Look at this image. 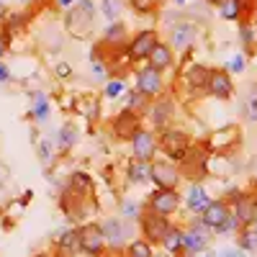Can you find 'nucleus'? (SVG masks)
<instances>
[{"label":"nucleus","mask_w":257,"mask_h":257,"mask_svg":"<svg viewBox=\"0 0 257 257\" xmlns=\"http://www.w3.org/2000/svg\"><path fill=\"white\" fill-rule=\"evenodd\" d=\"M144 208H149V211L160 213V216L170 219L180 208V193H178V188H155L152 193H149Z\"/></svg>","instance_id":"10"},{"label":"nucleus","mask_w":257,"mask_h":257,"mask_svg":"<svg viewBox=\"0 0 257 257\" xmlns=\"http://www.w3.org/2000/svg\"><path fill=\"white\" fill-rule=\"evenodd\" d=\"M208 6H221V0H206Z\"/></svg>","instance_id":"49"},{"label":"nucleus","mask_w":257,"mask_h":257,"mask_svg":"<svg viewBox=\"0 0 257 257\" xmlns=\"http://www.w3.org/2000/svg\"><path fill=\"white\" fill-rule=\"evenodd\" d=\"M147 64H152V67L160 70V72H167L175 64V49L170 47V44H165V41H160L157 49L152 52V57L147 59Z\"/></svg>","instance_id":"25"},{"label":"nucleus","mask_w":257,"mask_h":257,"mask_svg":"<svg viewBox=\"0 0 257 257\" xmlns=\"http://www.w3.org/2000/svg\"><path fill=\"white\" fill-rule=\"evenodd\" d=\"M80 239H82V254L88 257H103L108 252V239L103 234V224L98 221L80 224Z\"/></svg>","instance_id":"9"},{"label":"nucleus","mask_w":257,"mask_h":257,"mask_svg":"<svg viewBox=\"0 0 257 257\" xmlns=\"http://www.w3.org/2000/svg\"><path fill=\"white\" fill-rule=\"evenodd\" d=\"M203 257H216V254H203Z\"/></svg>","instance_id":"52"},{"label":"nucleus","mask_w":257,"mask_h":257,"mask_svg":"<svg viewBox=\"0 0 257 257\" xmlns=\"http://www.w3.org/2000/svg\"><path fill=\"white\" fill-rule=\"evenodd\" d=\"M183 242H185V229L173 226V231H170L167 237H165V242H162V249H165L167 254L178 257V254H180V249H183Z\"/></svg>","instance_id":"30"},{"label":"nucleus","mask_w":257,"mask_h":257,"mask_svg":"<svg viewBox=\"0 0 257 257\" xmlns=\"http://www.w3.org/2000/svg\"><path fill=\"white\" fill-rule=\"evenodd\" d=\"M208 95L219 98V100H229V98L234 95V82H231L229 70H213V72H211Z\"/></svg>","instance_id":"21"},{"label":"nucleus","mask_w":257,"mask_h":257,"mask_svg":"<svg viewBox=\"0 0 257 257\" xmlns=\"http://www.w3.org/2000/svg\"><path fill=\"white\" fill-rule=\"evenodd\" d=\"M198 36V26L193 24V21L188 18H180L178 24H173V29H170V47L173 49H190V44L196 41Z\"/></svg>","instance_id":"17"},{"label":"nucleus","mask_w":257,"mask_h":257,"mask_svg":"<svg viewBox=\"0 0 257 257\" xmlns=\"http://www.w3.org/2000/svg\"><path fill=\"white\" fill-rule=\"evenodd\" d=\"M77 139H80V128H77V123H72V121L62 123V126H59V132H57V149H59V152H70V149L77 144Z\"/></svg>","instance_id":"28"},{"label":"nucleus","mask_w":257,"mask_h":257,"mask_svg":"<svg viewBox=\"0 0 257 257\" xmlns=\"http://www.w3.org/2000/svg\"><path fill=\"white\" fill-rule=\"evenodd\" d=\"M95 29V3L93 0H80L75 8L64 13V31L72 39H88Z\"/></svg>","instance_id":"1"},{"label":"nucleus","mask_w":257,"mask_h":257,"mask_svg":"<svg viewBox=\"0 0 257 257\" xmlns=\"http://www.w3.org/2000/svg\"><path fill=\"white\" fill-rule=\"evenodd\" d=\"M152 247H155V244H149L144 237H137L132 244L123 249V254H126V257H155V249H152Z\"/></svg>","instance_id":"33"},{"label":"nucleus","mask_w":257,"mask_h":257,"mask_svg":"<svg viewBox=\"0 0 257 257\" xmlns=\"http://www.w3.org/2000/svg\"><path fill=\"white\" fill-rule=\"evenodd\" d=\"M126 180L128 185H147L152 183V162H142V160H128L126 165Z\"/></svg>","instance_id":"24"},{"label":"nucleus","mask_w":257,"mask_h":257,"mask_svg":"<svg viewBox=\"0 0 257 257\" xmlns=\"http://www.w3.org/2000/svg\"><path fill=\"white\" fill-rule=\"evenodd\" d=\"M224 201L231 206V213L237 216L242 229H252V224H257V193L229 190V198Z\"/></svg>","instance_id":"3"},{"label":"nucleus","mask_w":257,"mask_h":257,"mask_svg":"<svg viewBox=\"0 0 257 257\" xmlns=\"http://www.w3.org/2000/svg\"><path fill=\"white\" fill-rule=\"evenodd\" d=\"M134 90H139L142 95H147L149 100H157L160 95H165L167 85H165V72L155 70L152 64H142L134 70Z\"/></svg>","instance_id":"4"},{"label":"nucleus","mask_w":257,"mask_h":257,"mask_svg":"<svg viewBox=\"0 0 257 257\" xmlns=\"http://www.w3.org/2000/svg\"><path fill=\"white\" fill-rule=\"evenodd\" d=\"M237 247L242 252H254L257 249V231L254 229H242L237 237Z\"/></svg>","instance_id":"35"},{"label":"nucleus","mask_w":257,"mask_h":257,"mask_svg":"<svg viewBox=\"0 0 257 257\" xmlns=\"http://www.w3.org/2000/svg\"><path fill=\"white\" fill-rule=\"evenodd\" d=\"M88 201H93V198H85V196H80V193H75V190H70L67 185H64L62 196H59V208L70 221L85 224V216H88V211H90Z\"/></svg>","instance_id":"12"},{"label":"nucleus","mask_w":257,"mask_h":257,"mask_svg":"<svg viewBox=\"0 0 257 257\" xmlns=\"http://www.w3.org/2000/svg\"><path fill=\"white\" fill-rule=\"evenodd\" d=\"M67 188L80 193V196H85V198H93L95 183H93V178L85 173V170H75V173L70 175V180H67Z\"/></svg>","instance_id":"27"},{"label":"nucleus","mask_w":257,"mask_h":257,"mask_svg":"<svg viewBox=\"0 0 257 257\" xmlns=\"http://www.w3.org/2000/svg\"><path fill=\"white\" fill-rule=\"evenodd\" d=\"M244 67H247V57H244V54H234L226 70H229V72H244Z\"/></svg>","instance_id":"41"},{"label":"nucleus","mask_w":257,"mask_h":257,"mask_svg":"<svg viewBox=\"0 0 257 257\" xmlns=\"http://www.w3.org/2000/svg\"><path fill=\"white\" fill-rule=\"evenodd\" d=\"M144 128V121H142V113H134V111H128V108H121L113 118H111V134L113 139L118 142H128L132 144L134 137Z\"/></svg>","instance_id":"8"},{"label":"nucleus","mask_w":257,"mask_h":257,"mask_svg":"<svg viewBox=\"0 0 257 257\" xmlns=\"http://www.w3.org/2000/svg\"><path fill=\"white\" fill-rule=\"evenodd\" d=\"M0 185H3V175H0Z\"/></svg>","instance_id":"53"},{"label":"nucleus","mask_w":257,"mask_h":257,"mask_svg":"<svg viewBox=\"0 0 257 257\" xmlns=\"http://www.w3.org/2000/svg\"><path fill=\"white\" fill-rule=\"evenodd\" d=\"M6 52H8V44H6V41H3V36H0V62H3Z\"/></svg>","instance_id":"48"},{"label":"nucleus","mask_w":257,"mask_h":257,"mask_svg":"<svg viewBox=\"0 0 257 257\" xmlns=\"http://www.w3.org/2000/svg\"><path fill=\"white\" fill-rule=\"evenodd\" d=\"M128 39H132V34H128L126 24H123V21H116V24L105 26L100 44L108 47V49H126V47H128Z\"/></svg>","instance_id":"20"},{"label":"nucleus","mask_w":257,"mask_h":257,"mask_svg":"<svg viewBox=\"0 0 257 257\" xmlns=\"http://www.w3.org/2000/svg\"><path fill=\"white\" fill-rule=\"evenodd\" d=\"M24 3H29V0H24Z\"/></svg>","instance_id":"56"},{"label":"nucleus","mask_w":257,"mask_h":257,"mask_svg":"<svg viewBox=\"0 0 257 257\" xmlns=\"http://www.w3.org/2000/svg\"><path fill=\"white\" fill-rule=\"evenodd\" d=\"M142 211H144V208H142L137 201H123V203H121V216L128 219V221H132V219H139Z\"/></svg>","instance_id":"36"},{"label":"nucleus","mask_w":257,"mask_h":257,"mask_svg":"<svg viewBox=\"0 0 257 257\" xmlns=\"http://www.w3.org/2000/svg\"><path fill=\"white\" fill-rule=\"evenodd\" d=\"M213 201H211V196L206 193V188L201 185V183H193L190 188H188V193H185V206H188V211L190 213H201L211 206Z\"/></svg>","instance_id":"23"},{"label":"nucleus","mask_w":257,"mask_h":257,"mask_svg":"<svg viewBox=\"0 0 257 257\" xmlns=\"http://www.w3.org/2000/svg\"><path fill=\"white\" fill-rule=\"evenodd\" d=\"M206 162H208L206 152H201V147H198V144H193V149L188 152V157L180 162V173H183V178H188L190 183H198V180L206 175Z\"/></svg>","instance_id":"16"},{"label":"nucleus","mask_w":257,"mask_h":257,"mask_svg":"<svg viewBox=\"0 0 257 257\" xmlns=\"http://www.w3.org/2000/svg\"><path fill=\"white\" fill-rule=\"evenodd\" d=\"M155 3H157V6H160V3H162V0H155Z\"/></svg>","instance_id":"54"},{"label":"nucleus","mask_w":257,"mask_h":257,"mask_svg":"<svg viewBox=\"0 0 257 257\" xmlns=\"http://www.w3.org/2000/svg\"><path fill=\"white\" fill-rule=\"evenodd\" d=\"M77 254H82V239H80V226H72L59 234L57 257H77Z\"/></svg>","instance_id":"19"},{"label":"nucleus","mask_w":257,"mask_h":257,"mask_svg":"<svg viewBox=\"0 0 257 257\" xmlns=\"http://www.w3.org/2000/svg\"><path fill=\"white\" fill-rule=\"evenodd\" d=\"M254 231H257V226H254Z\"/></svg>","instance_id":"57"},{"label":"nucleus","mask_w":257,"mask_h":257,"mask_svg":"<svg viewBox=\"0 0 257 257\" xmlns=\"http://www.w3.org/2000/svg\"><path fill=\"white\" fill-rule=\"evenodd\" d=\"M239 39H242V44H244V47L252 52V47H254V29L247 24V21L239 26Z\"/></svg>","instance_id":"38"},{"label":"nucleus","mask_w":257,"mask_h":257,"mask_svg":"<svg viewBox=\"0 0 257 257\" xmlns=\"http://www.w3.org/2000/svg\"><path fill=\"white\" fill-rule=\"evenodd\" d=\"M8 16H11L8 6L3 3V0H0V29H3V24H6V21H8Z\"/></svg>","instance_id":"45"},{"label":"nucleus","mask_w":257,"mask_h":257,"mask_svg":"<svg viewBox=\"0 0 257 257\" xmlns=\"http://www.w3.org/2000/svg\"><path fill=\"white\" fill-rule=\"evenodd\" d=\"M211 72H213V70L203 67V64H193V67L183 75V82H185V88L190 90V95H206V93H208Z\"/></svg>","instance_id":"18"},{"label":"nucleus","mask_w":257,"mask_h":257,"mask_svg":"<svg viewBox=\"0 0 257 257\" xmlns=\"http://www.w3.org/2000/svg\"><path fill=\"white\" fill-rule=\"evenodd\" d=\"M254 21H257V11H254Z\"/></svg>","instance_id":"55"},{"label":"nucleus","mask_w":257,"mask_h":257,"mask_svg":"<svg viewBox=\"0 0 257 257\" xmlns=\"http://www.w3.org/2000/svg\"><path fill=\"white\" fill-rule=\"evenodd\" d=\"M100 13L108 24H116L123 13V0H100Z\"/></svg>","instance_id":"32"},{"label":"nucleus","mask_w":257,"mask_h":257,"mask_svg":"<svg viewBox=\"0 0 257 257\" xmlns=\"http://www.w3.org/2000/svg\"><path fill=\"white\" fill-rule=\"evenodd\" d=\"M49 111H52L49 98H47L44 93H34V95H31V111H29V116H31L36 123H41V121L49 118Z\"/></svg>","instance_id":"29"},{"label":"nucleus","mask_w":257,"mask_h":257,"mask_svg":"<svg viewBox=\"0 0 257 257\" xmlns=\"http://www.w3.org/2000/svg\"><path fill=\"white\" fill-rule=\"evenodd\" d=\"M103 95L111 98V100L126 95V80L123 77H111L108 82H105V88H103Z\"/></svg>","instance_id":"34"},{"label":"nucleus","mask_w":257,"mask_h":257,"mask_svg":"<svg viewBox=\"0 0 257 257\" xmlns=\"http://www.w3.org/2000/svg\"><path fill=\"white\" fill-rule=\"evenodd\" d=\"M160 34L155 29H142L137 34H132V39H128V47H126V54L132 62H147L149 57H152V52L157 49L160 44Z\"/></svg>","instance_id":"7"},{"label":"nucleus","mask_w":257,"mask_h":257,"mask_svg":"<svg viewBox=\"0 0 257 257\" xmlns=\"http://www.w3.org/2000/svg\"><path fill=\"white\" fill-rule=\"evenodd\" d=\"M211 231H213V229L203 226L201 221H198V224H193V226H188V229H185V242H183V249H180L178 257L201 254V252L208 247V242H211Z\"/></svg>","instance_id":"14"},{"label":"nucleus","mask_w":257,"mask_h":257,"mask_svg":"<svg viewBox=\"0 0 257 257\" xmlns=\"http://www.w3.org/2000/svg\"><path fill=\"white\" fill-rule=\"evenodd\" d=\"M149 105H152V100H149L147 95H142L139 90H128L126 93V103H123V108L128 111H134V113H149Z\"/></svg>","instance_id":"31"},{"label":"nucleus","mask_w":257,"mask_h":257,"mask_svg":"<svg viewBox=\"0 0 257 257\" xmlns=\"http://www.w3.org/2000/svg\"><path fill=\"white\" fill-rule=\"evenodd\" d=\"M137 221H139V231H142V237H144L149 244H162V242H165V237H167V234L173 231V226H175L167 216H160V213L149 211V208H144V211H142V216H139Z\"/></svg>","instance_id":"5"},{"label":"nucleus","mask_w":257,"mask_h":257,"mask_svg":"<svg viewBox=\"0 0 257 257\" xmlns=\"http://www.w3.org/2000/svg\"><path fill=\"white\" fill-rule=\"evenodd\" d=\"M216 257H244V252L242 249H221Z\"/></svg>","instance_id":"46"},{"label":"nucleus","mask_w":257,"mask_h":257,"mask_svg":"<svg viewBox=\"0 0 257 257\" xmlns=\"http://www.w3.org/2000/svg\"><path fill=\"white\" fill-rule=\"evenodd\" d=\"M175 6H185V3H190V0H173Z\"/></svg>","instance_id":"50"},{"label":"nucleus","mask_w":257,"mask_h":257,"mask_svg":"<svg viewBox=\"0 0 257 257\" xmlns=\"http://www.w3.org/2000/svg\"><path fill=\"white\" fill-rule=\"evenodd\" d=\"M34 257H52V254H47V252H39V254H34Z\"/></svg>","instance_id":"51"},{"label":"nucleus","mask_w":257,"mask_h":257,"mask_svg":"<svg viewBox=\"0 0 257 257\" xmlns=\"http://www.w3.org/2000/svg\"><path fill=\"white\" fill-rule=\"evenodd\" d=\"M249 6H252V0H221L219 13L224 21H239L242 18V24H244V13Z\"/></svg>","instance_id":"26"},{"label":"nucleus","mask_w":257,"mask_h":257,"mask_svg":"<svg viewBox=\"0 0 257 257\" xmlns=\"http://www.w3.org/2000/svg\"><path fill=\"white\" fill-rule=\"evenodd\" d=\"M237 229H242L239 226V221H237V216H234V213H231V216L219 226V229H213V231H216V234H231V231H237Z\"/></svg>","instance_id":"40"},{"label":"nucleus","mask_w":257,"mask_h":257,"mask_svg":"<svg viewBox=\"0 0 257 257\" xmlns=\"http://www.w3.org/2000/svg\"><path fill=\"white\" fill-rule=\"evenodd\" d=\"M134 224L123 216H111L103 221V234L108 239V249H126L137 237H134Z\"/></svg>","instance_id":"6"},{"label":"nucleus","mask_w":257,"mask_h":257,"mask_svg":"<svg viewBox=\"0 0 257 257\" xmlns=\"http://www.w3.org/2000/svg\"><path fill=\"white\" fill-rule=\"evenodd\" d=\"M80 3V0H54V6L59 8V11H70V8H75Z\"/></svg>","instance_id":"44"},{"label":"nucleus","mask_w":257,"mask_h":257,"mask_svg":"<svg viewBox=\"0 0 257 257\" xmlns=\"http://www.w3.org/2000/svg\"><path fill=\"white\" fill-rule=\"evenodd\" d=\"M54 147H57V144H52L49 139H41V142L36 144V152H39V157L44 160V162H49V160L54 157Z\"/></svg>","instance_id":"39"},{"label":"nucleus","mask_w":257,"mask_h":257,"mask_svg":"<svg viewBox=\"0 0 257 257\" xmlns=\"http://www.w3.org/2000/svg\"><path fill=\"white\" fill-rule=\"evenodd\" d=\"M82 111H85V116H88V121H98L100 118V103L95 98H90V100L82 103Z\"/></svg>","instance_id":"37"},{"label":"nucleus","mask_w":257,"mask_h":257,"mask_svg":"<svg viewBox=\"0 0 257 257\" xmlns=\"http://www.w3.org/2000/svg\"><path fill=\"white\" fill-rule=\"evenodd\" d=\"M149 121H152L155 132H165V128H170V123H173V116H175V100L170 95H160L157 100H152V105H149Z\"/></svg>","instance_id":"15"},{"label":"nucleus","mask_w":257,"mask_h":257,"mask_svg":"<svg viewBox=\"0 0 257 257\" xmlns=\"http://www.w3.org/2000/svg\"><path fill=\"white\" fill-rule=\"evenodd\" d=\"M8 80H11V70L6 62H0V82H8Z\"/></svg>","instance_id":"47"},{"label":"nucleus","mask_w":257,"mask_h":257,"mask_svg":"<svg viewBox=\"0 0 257 257\" xmlns=\"http://www.w3.org/2000/svg\"><path fill=\"white\" fill-rule=\"evenodd\" d=\"M229 216H231V206L221 198V201H213V203L201 213V224L208 226V229H219Z\"/></svg>","instance_id":"22"},{"label":"nucleus","mask_w":257,"mask_h":257,"mask_svg":"<svg viewBox=\"0 0 257 257\" xmlns=\"http://www.w3.org/2000/svg\"><path fill=\"white\" fill-rule=\"evenodd\" d=\"M190 149H193V139L188 137V132H183V128L170 126V128H165V132L160 134V152L167 160H173V162L180 165L188 157Z\"/></svg>","instance_id":"2"},{"label":"nucleus","mask_w":257,"mask_h":257,"mask_svg":"<svg viewBox=\"0 0 257 257\" xmlns=\"http://www.w3.org/2000/svg\"><path fill=\"white\" fill-rule=\"evenodd\" d=\"M247 116H249L252 121H257V88L252 90V98H249V103H247Z\"/></svg>","instance_id":"43"},{"label":"nucleus","mask_w":257,"mask_h":257,"mask_svg":"<svg viewBox=\"0 0 257 257\" xmlns=\"http://www.w3.org/2000/svg\"><path fill=\"white\" fill-rule=\"evenodd\" d=\"M54 75L59 77V80H67V77H72V67L67 62H57L54 64Z\"/></svg>","instance_id":"42"},{"label":"nucleus","mask_w":257,"mask_h":257,"mask_svg":"<svg viewBox=\"0 0 257 257\" xmlns=\"http://www.w3.org/2000/svg\"><path fill=\"white\" fill-rule=\"evenodd\" d=\"M180 165L167 160V157H157L152 162V185L155 188H178L180 185Z\"/></svg>","instance_id":"11"},{"label":"nucleus","mask_w":257,"mask_h":257,"mask_svg":"<svg viewBox=\"0 0 257 257\" xmlns=\"http://www.w3.org/2000/svg\"><path fill=\"white\" fill-rule=\"evenodd\" d=\"M54 257H57V254H54Z\"/></svg>","instance_id":"58"},{"label":"nucleus","mask_w":257,"mask_h":257,"mask_svg":"<svg viewBox=\"0 0 257 257\" xmlns=\"http://www.w3.org/2000/svg\"><path fill=\"white\" fill-rule=\"evenodd\" d=\"M157 149H160V139L155 128H142L132 142V157L142 160V162H155L157 160Z\"/></svg>","instance_id":"13"}]
</instances>
